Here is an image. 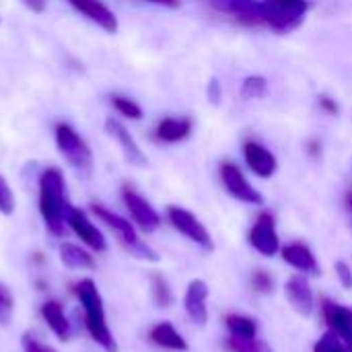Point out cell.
Wrapping results in <instances>:
<instances>
[{
	"label": "cell",
	"instance_id": "cell-1",
	"mask_svg": "<svg viewBox=\"0 0 352 352\" xmlns=\"http://www.w3.org/2000/svg\"><path fill=\"white\" fill-rule=\"evenodd\" d=\"M37 206L45 229L60 237L66 227V179L60 167H45L37 179Z\"/></svg>",
	"mask_w": 352,
	"mask_h": 352
},
{
	"label": "cell",
	"instance_id": "cell-2",
	"mask_svg": "<svg viewBox=\"0 0 352 352\" xmlns=\"http://www.w3.org/2000/svg\"><path fill=\"white\" fill-rule=\"evenodd\" d=\"M74 293L80 301L85 328H87L91 340L105 352H118V342L109 330L103 297H101L95 280L93 278H80L74 287Z\"/></svg>",
	"mask_w": 352,
	"mask_h": 352
},
{
	"label": "cell",
	"instance_id": "cell-3",
	"mask_svg": "<svg viewBox=\"0 0 352 352\" xmlns=\"http://www.w3.org/2000/svg\"><path fill=\"white\" fill-rule=\"evenodd\" d=\"M91 212H93V214H95V217H97V219H99L116 237H118L120 245H122L132 258H138V260H144V262H157V260H159L157 252H155L148 243H144V241L140 239V235H138L134 223H130V221L124 219L122 214H118V212L105 208L103 204H91Z\"/></svg>",
	"mask_w": 352,
	"mask_h": 352
},
{
	"label": "cell",
	"instance_id": "cell-4",
	"mask_svg": "<svg viewBox=\"0 0 352 352\" xmlns=\"http://www.w3.org/2000/svg\"><path fill=\"white\" fill-rule=\"evenodd\" d=\"M56 148L60 157L78 173L89 175L93 171V151L89 142L66 122H58L54 128Z\"/></svg>",
	"mask_w": 352,
	"mask_h": 352
},
{
	"label": "cell",
	"instance_id": "cell-5",
	"mask_svg": "<svg viewBox=\"0 0 352 352\" xmlns=\"http://www.w3.org/2000/svg\"><path fill=\"white\" fill-rule=\"evenodd\" d=\"M262 6L266 25L276 33H289L297 29L309 10L307 0H262Z\"/></svg>",
	"mask_w": 352,
	"mask_h": 352
},
{
	"label": "cell",
	"instance_id": "cell-6",
	"mask_svg": "<svg viewBox=\"0 0 352 352\" xmlns=\"http://www.w3.org/2000/svg\"><path fill=\"white\" fill-rule=\"evenodd\" d=\"M165 214H167L169 225L179 235H184L188 241L196 243L204 252H212L214 250V239H212L210 231L206 229V225L192 210H188L184 206H177V204H169Z\"/></svg>",
	"mask_w": 352,
	"mask_h": 352
},
{
	"label": "cell",
	"instance_id": "cell-7",
	"mask_svg": "<svg viewBox=\"0 0 352 352\" xmlns=\"http://www.w3.org/2000/svg\"><path fill=\"white\" fill-rule=\"evenodd\" d=\"M219 175H221V184L225 186L227 194L231 198H235L237 202H243L250 206H262L264 204L262 192L252 186V182L245 177L241 167H237L235 163H231V161L221 163Z\"/></svg>",
	"mask_w": 352,
	"mask_h": 352
},
{
	"label": "cell",
	"instance_id": "cell-8",
	"mask_svg": "<svg viewBox=\"0 0 352 352\" xmlns=\"http://www.w3.org/2000/svg\"><path fill=\"white\" fill-rule=\"evenodd\" d=\"M248 243L264 258H274L280 254V235L272 212H260L248 233Z\"/></svg>",
	"mask_w": 352,
	"mask_h": 352
},
{
	"label": "cell",
	"instance_id": "cell-9",
	"mask_svg": "<svg viewBox=\"0 0 352 352\" xmlns=\"http://www.w3.org/2000/svg\"><path fill=\"white\" fill-rule=\"evenodd\" d=\"M122 200L136 229H140L142 233H155L161 227V214L138 190H134L132 186H124Z\"/></svg>",
	"mask_w": 352,
	"mask_h": 352
},
{
	"label": "cell",
	"instance_id": "cell-10",
	"mask_svg": "<svg viewBox=\"0 0 352 352\" xmlns=\"http://www.w3.org/2000/svg\"><path fill=\"white\" fill-rule=\"evenodd\" d=\"M66 227L76 235V239H80V243L95 252V254H103L107 250V239L101 233V229L89 219V214L76 206H68L66 210Z\"/></svg>",
	"mask_w": 352,
	"mask_h": 352
},
{
	"label": "cell",
	"instance_id": "cell-11",
	"mask_svg": "<svg viewBox=\"0 0 352 352\" xmlns=\"http://www.w3.org/2000/svg\"><path fill=\"white\" fill-rule=\"evenodd\" d=\"M212 10L233 16L237 23L248 27L266 25L262 0H202Z\"/></svg>",
	"mask_w": 352,
	"mask_h": 352
},
{
	"label": "cell",
	"instance_id": "cell-12",
	"mask_svg": "<svg viewBox=\"0 0 352 352\" xmlns=\"http://www.w3.org/2000/svg\"><path fill=\"white\" fill-rule=\"evenodd\" d=\"M103 126H105L107 136L113 138V140L118 142V146H120L124 159H126L130 165H134V167H144V165L148 163L144 151L140 148V144L136 142V138L132 136V132L126 128V124H124L122 120H118V118H107Z\"/></svg>",
	"mask_w": 352,
	"mask_h": 352
},
{
	"label": "cell",
	"instance_id": "cell-13",
	"mask_svg": "<svg viewBox=\"0 0 352 352\" xmlns=\"http://www.w3.org/2000/svg\"><path fill=\"white\" fill-rule=\"evenodd\" d=\"M243 161L250 167V171L254 175H258L260 179H270L278 171L276 155L268 146H264L262 142H258L254 138L243 142Z\"/></svg>",
	"mask_w": 352,
	"mask_h": 352
},
{
	"label": "cell",
	"instance_id": "cell-14",
	"mask_svg": "<svg viewBox=\"0 0 352 352\" xmlns=\"http://www.w3.org/2000/svg\"><path fill=\"white\" fill-rule=\"evenodd\" d=\"M285 295L299 316L311 318V314L316 311V295L305 274H293L285 285Z\"/></svg>",
	"mask_w": 352,
	"mask_h": 352
},
{
	"label": "cell",
	"instance_id": "cell-15",
	"mask_svg": "<svg viewBox=\"0 0 352 352\" xmlns=\"http://www.w3.org/2000/svg\"><path fill=\"white\" fill-rule=\"evenodd\" d=\"M208 295H210V289L202 278H194L186 287L184 309L188 318L198 326H204L208 322Z\"/></svg>",
	"mask_w": 352,
	"mask_h": 352
},
{
	"label": "cell",
	"instance_id": "cell-16",
	"mask_svg": "<svg viewBox=\"0 0 352 352\" xmlns=\"http://www.w3.org/2000/svg\"><path fill=\"white\" fill-rule=\"evenodd\" d=\"M280 258L285 264H289L291 268H295L299 274H309V276H318L320 274V262L314 254V250L303 243V241H293L289 245L280 248Z\"/></svg>",
	"mask_w": 352,
	"mask_h": 352
},
{
	"label": "cell",
	"instance_id": "cell-17",
	"mask_svg": "<svg viewBox=\"0 0 352 352\" xmlns=\"http://www.w3.org/2000/svg\"><path fill=\"white\" fill-rule=\"evenodd\" d=\"M322 316L334 334H338L349 346H352V309L332 299H322Z\"/></svg>",
	"mask_w": 352,
	"mask_h": 352
},
{
	"label": "cell",
	"instance_id": "cell-18",
	"mask_svg": "<svg viewBox=\"0 0 352 352\" xmlns=\"http://www.w3.org/2000/svg\"><path fill=\"white\" fill-rule=\"evenodd\" d=\"M74 10H78L82 16H87L91 23L101 27L105 33H116L118 31V16L116 12L103 4L101 0H68Z\"/></svg>",
	"mask_w": 352,
	"mask_h": 352
},
{
	"label": "cell",
	"instance_id": "cell-19",
	"mask_svg": "<svg viewBox=\"0 0 352 352\" xmlns=\"http://www.w3.org/2000/svg\"><path fill=\"white\" fill-rule=\"evenodd\" d=\"M148 340L163 349V351L169 352H188L190 351V344L188 340L184 338V334L171 324V322H159L155 324L151 330H148Z\"/></svg>",
	"mask_w": 352,
	"mask_h": 352
},
{
	"label": "cell",
	"instance_id": "cell-20",
	"mask_svg": "<svg viewBox=\"0 0 352 352\" xmlns=\"http://www.w3.org/2000/svg\"><path fill=\"white\" fill-rule=\"evenodd\" d=\"M39 314H41L43 324L50 328V332H52L60 342H68V340H70V332H72V330H70V322H68V316H66V311H64V307H62L60 301L47 299V301L41 305Z\"/></svg>",
	"mask_w": 352,
	"mask_h": 352
},
{
	"label": "cell",
	"instance_id": "cell-21",
	"mask_svg": "<svg viewBox=\"0 0 352 352\" xmlns=\"http://www.w3.org/2000/svg\"><path fill=\"white\" fill-rule=\"evenodd\" d=\"M192 128H194V124L190 118L167 116V118L159 120V124L155 126V138L163 144H177V142H184L186 138H190Z\"/></svg>",
	"mask_w": 352,
	"mask_h": 352
},
{
	"label": "cell",
	"instance_id": "cell-22",
	"mask_svg": "<svg viewBox=\"0 0 352 352\" xmlns=\"http://www.w3.org/2000/svg\"><path fill=\"white\" fill-rule=\"evenodd\" d=\"M58 256H60V262L68 270H80L82 272V270H93L95 268V258H93L91 250H87L82 245L64 241L58 248Z\"/></svg>",
	"mask_w": 352,
	"mask_h": 352
},
{
	"label": "cell",
	"instance_id": "cell-23",
	"mask_svg": "<svg viewBox=\"0 0 352 352\" xmlns=\"http://www.w3.org/2000/svg\"><path fill=\"white\" fill-rule=\"evenodd\" d=\"M225 326L229 330V336H235V338L252 340V338H258V334H260L258 320L243 316V314H229L225 318Z\"/></svg>",
	"mask_w": 352,
	"mask_h": 352
},
{
	"label": "cell",
	"instance_id": "cell-24",
	"mask_svg": "<svg viewBox=\"0 0 352 352\" xmlns=\"http://www.w3.org/2000/svg\"><path fill=\"white\" fill-rule=\"evenodd\" d=\"M148 283H151V299L157 307L161 309H167L173 305V291H171V285L169 280L161 274V272H153L148 276Z\"/></svg>",
	"mask_w": 352,
	"mask_h": 352
},
{
	"label": "cell",
	"instance_id": "cell-25",
	"mask_svg": "<svg viewBox=\"0 0 352 352\" xmlns=\"http://www.w3.org/2000/svg\"><path fill=\"white\" fill-rule=\"evenodd\" d=\"M241 97L252 101V99H262L268 93V78L262 74H250L241 82Z\"/></svg>",
	"mask_w": 352,
	"mask_h": 352
},
{
	"label": "cell",
	"instance_id": "cell-26",
	"mask_svg": "<svg viewBox=\"0 0 352 352\" xmlns=\"http://www.w3.org/2000/svg\"><path fill=\"white\" fill-rule=\"evenodd\" d=\"M111 99V105H113V109L122 116V118H126V120H134V122H138V120H142L144 118V111H142V107L134 101V99H130V97H126V95H111L109 97Z\"/></svg>",
	"mask_w": 352,
	"mask_h": 352
},
{
	"label": "cell",
	"instance_id": "cell-27",
	"mask_svg": "<svg viewBox=\"0 0 352 352\" xmlns=\"http://www.w3.org/2000/svg\"><path fill=\"white\" fill-rule=\"evenodd\" d=\"M225 346L231 352H274L264 340L260 338H252V340H245V338H235V336H229Z\"/></svg>",
	"mask_w": 352,
	"mask_h": 352
},
{
	"label": "cell",
	"instance_id": "cell-28",
	"mask_svg": "<svg viewBox=\"0 0 352 352\" xmlns=\"http://www.w3.org/2000/svg\"><path fill=\"white\" fill-rule=\"evenodd\" d=\"M314 352H351V349H349V344L338 334H334L332 330H328L314 344Z\"/></svg>",
	"mask_w": 352,
	"mask_h": 352
},
{
	"label": "cell",
	"instance_id": "cell-29",
	"mask_svg": "<svg viewBox=\"0 0 352 352\" xmlns=\"http://www.w3.org/2000/svg\"><path fill=\"white\" fill-rule=\"evenodd\" d=\"M14 316V297L6 285L0 283V326H8Z\"/></svg>",
	"mask_w": 352,
	"mask_h": 352
},
{
	"label": "cell",
	"instance_id": "cell-30",
	"mask_svg": "<svg viewBox=\"0 0 352 352\" xmlns=\"http://www.w3.org/2000/svg\"><path fill=\"white\" fill-rule=\"evenodd\" d=\"M14 208H16V200H14L12 188L6 182V177L0 173V214L10 217L14 212Z\"/></svg>",
	"mask_w": 352,
	"mask_h": 352
},
{
	"label": "cell",
	"instance_id": "cell-31",
	"mask_svg": "<svg viewBox=\"0 0 352 352\" xmlns=\"http://www.w3.org/2000/svg\"><path fill=\"white\" fill-rule=\"evenodd\" d=\"M252 287L260 295H272L274 293V278L266 270H254L252 272Z\"/></svg>",
	"mask_w": 352,
	"mask_h": 352
},
{
	"label": "cell",
	"instance_id": "cell-32",
	"mask_svg": "<svg viewBox=\"0 0 352 352\" xmlns=\"http://www.w3.org/2000/svg\"><path fill=\"white\" fill-rule=\"evenodd\" d=\"M334 270H336V276H338V280H340V285L346 289V291H352V268L349 262H344V260H338L336 264H334Z\"/></svg>",
	"mask_w": 352,
	"mask_h": 352
},
{
	"label": "cell",
	"instance_id": "cell-33",
	"mask_svg": "<svg viewBox=\"0 0 352 352\" xmlns=\"http://www.w3.org/2000/svg\"><path fill=\"white\" fill-rule=\"evenodd\" d=\"M318 105H320V109L326 111L328 116H338V113H340L338 101H336L334 97H330V95H320V97H318Z\"/></svg>",
	"mask_w": 352,
	"mask_h": 352
},
{
	"label": "cell",
	"instance_id": "cell-34",
	"mask_svg": "<svg viewBox=\"0 0 352 352\" xmlns=\"http://www.w3.org/2000/svg\"><path fill=\"white\" fill-rule=\"evenodd\" d=\"M206 95H208L212 105H221V101H223V87H221L219 78H210V82L206 87Z\"/></svg>",
	"mask_w": 352,
	"mask_h": 352
},
{
	"label": "cell",
	"instance_id": "cell-35",
	"mask_svg": "<svg viewBox=\"0 0 352 352\" xmlns=\"http://www.w3.org/2000/svg\"><path fill=\"white\" fill-rule=\"evenodd\" d=\"M23 349H25V352H58L56 349H52L50 344H43V342H39V340H35L31 336L23 338Z\"/></svg>",
	"mask_w": 352,
	"mask_h": 352
},
{
	"label": "cell",
	"instance_id": "cell-36",
	"mask_svg": "<svg viewBox=\"0 0 352 352\" xmlns=\"http://www.w3.org/2000/svg\"><path fill=\"white\" fill-rule=\"evenodd\" d=\"M31 12H37V14H41L43 10H45V6H47V0H21Z\"/></svg>",
	"mask_w": 352,
	"mask_h": 352
},
{
	"label": "cell",
	"instance_id": "cell-37",
	"mask_svg": "<svg viewBox=\"0 0 352 352\" xmlns=\"http://www.w3.org/2000/svg\"><path fill=\"white\" fill-rule=\"evenodd\" d=\"M307 153H309L311 157H318V155L322 153V144H320L318 140H309V142H307Z\"/></svg>",
	"mask_w": 352,
	"mask_h": 352
},
{
	"label": "cell",
	"instance_id": "cell-38",
	"mask_svg": "<svg viewBox=\"0 0 352 352\" xmlns=\"http://www.w3.org/2000/svg\"><path fill=\"white\" fill-rule=\"evenodd\" d=\"M146 2L161 4V6H167V8H177L179 6V0H146Z\"/></svg>",
	"mask_w": 352,
	"mask_h": 352
},
{
	"label": "cell",
	"instance_id": "cell-39",
	"mask_svg": "<svg viewBox=\"0 0 352 352\" xmlns=\"http://www.w3.org/2000/svg\"><path fill=\"white\" fill-rule=\"evenodd\" d=\"M346 208L352 212V190L346 194Z\"/></svg>",
	"mask_w": 352,
	"mask_h": 352
},
{
	"label": "cell",
	"instance_id": "cell-40",
	"mask_svg": "<svg viewBox=\"0 0 352 352\" xmlns=\"http://www.w3.org/2000/svg\"><path fill=\"white\" fill-rule=\"evenodd\" d=\"M349 349H351V352H352V346H349Z\"/></svg>",
	"mask_w": 352,
	"mask_h": 352
}]
</instances>
